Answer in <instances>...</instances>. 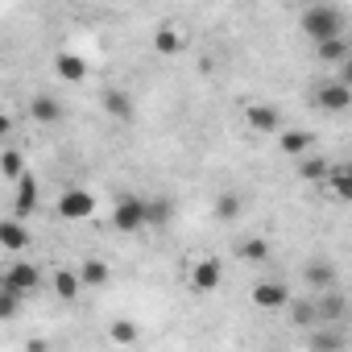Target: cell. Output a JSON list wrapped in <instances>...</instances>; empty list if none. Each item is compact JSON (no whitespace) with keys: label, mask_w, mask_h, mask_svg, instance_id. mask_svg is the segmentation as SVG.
<instances>
[{"label":"cell","mask_w":352,"mask_h":352,"mask_svg":"<svg viewBox=\"0 0 352 352\" xmlns=\"http://www.w3.org/2000/svg\"><path fill=\"white\" fill-rule=\"evenodd\" d=\"M298 30L319 46V42H327V38H340V34H344V13H340V9H331V5H311V9H302Z\"/></svg>","instance_id":"obj_1"},{"label":"cell","mask_w":352,"mask_h":352,"mask_svg":"<svg viewBox=\"0 0 352 352\" xmlns=\"http://www.w3.org/2000/svg\"><path fill=\"white\" fill-rule=\"evenodd\" d=\"M112 228L116 232H141V228H149V199L120 195L116 208H112Z\"/></svg>","instance_id":"obj_2"},{"label":"cell","mask_w":352,"mask_h":352,"mask_svg":"<svg viewBox=\"0 0 352 352\" xmlns=\"http://www.w3.org/2000/svg\"><path fill=\"white\" fill-rule=\"evenodd\" d=\"M96 195L87 191V187H67L63 195H58V216L63 220H71V224H79V220H91L96 216Z\"/></svg>","instance_id":"obj_3"},{"label":"cell","mask_w":352,"mask_h":352,"mask_svg":"<svg viewBox=\"0 0 352 352\" xmlns=\"http://www.w3.org/2000/svg\"><path fill=\"white\" fill-rule=\"evenodd\" d=\"M42 270L34 265V261H13L5 274H0V286H9V290H17L21 298H30L34 290H42Z\"/></svg>","instance_id":"obj_4"},{"label":"cell","mask_w":352,"mask_h":352,"mask_svg":"<svg viewBox=\"0 0 352 352\" xmlns=\"http://www.w3.org/2000/svg\"><path fill=\"white\" fill-rule=\"evenodd\" d=\"M315 108H319V112H331V116L348 112V108H352V87H348L344 79L319 83V87H315Z\"/></svg>","instance_id":"obj_5"},{"label":"cell","mask_w":352,"mask_h":352,"mask_svg":"<svg viewBox=\"0 0 352 352\" xmlns=\"http://www.w3.org/2000/svg\"><path fill=\"white\" fill-rule=\"evenodd\" d=\"M100 108H104L112 120H120V124H133V116H137V104H133V96H129L124 87H104V91H100Z\"/></svg>","instance_id":"obj_6"},{"label":"cell","mask_w":352,"mask_h":352,"mask_svg":"<svg viewBox=\"0 0 352 352\" xmlns=\"http://www.w3.org/2000/svg\"><path fill=\"white\" fill-rule=\"evenodd\" d=\"M220 282H224V265L216 257H204L191 265V290L195 294H212V290H220Z\"/></svg>","instance_id":"obj_7"},{"label":"cell","mask_w":352,"mask_h":352,"mask_svg":"<svg viewBox=\"0 0 352 352\" xmlns=\"http://www.w3.org/2000/svg\"><path fill=\"white\" fill-rule=\"evenodd\" d=\"M253 302H257L261 311H278V307H286V302H290V290H286V282L265 278V282H257V286H253Z\"/></svg>","instance_id":"obj_8"},{"label":"cell","mask_w":352,"mask_h":352,"mask_svg":"<svg viewBox=\"0 0 352 352\" xmlns=\"http://www.w3.org/2000/svg\"><path fill=\"white\" fill-rule=\"evenodd\" d=\"M245 124H249L253 133H278V129H282V112H278L274 104H249V108H245Z\"/></svg>","instance_id":"obj_9"},{"label":"cell","mask_w":352,"mask_h":352,"mask_svg":"<svg viewBox=\"0 0 352 352\" xmlns=\"http://www.w3.org/2000/svg\"><path fill=\"white\" fill-rule=\"evenodd\" d=\"M323 187H327V195H331V199L352 204V162L331 166V170H327V179H323Z\"/></svg>","instance_id":"obj_10"},{"label":"cell","mask_w":352,"mask_h":352,"mask_svg":"<svg viewBox=\"0 0 352 352\" xmlns=\"http://www.w3.org/2000/svg\"><path fill=\"white\" fill-rule=\"evenodd\" d=\"M336 282H340V274H336V265H331V261H311V265L302 270V286H307V290H315V294L331 290Z\"/></svg>","instance_id":"obj_11"},{"label":"cell","mask_w":352,"mask_h":352,"mask_svg":"<svg viewBox=\"0 0 352 352\" xmlns=\"http://www.w3.org/2000/svg\"><path fill=\"white\" fill-rule=\"evenodd\" d=\"M50 290H54L63 302H71V298H79V290H87V286H83L79 270H54V278H50Z\"/></svg>","instance_id":"obj_12"},{"label":"cell","mask_w":352,"mask_h":352,"mask_svg":"<svg viewBox=\"0 0 352 352\" xmlns=\"http://www.w3.org/2000/svg\"><path fill=\"white\" fill-rule=\"evenodd\" d=\"M30 120H38V124H58V120H63V104H58L54 96H34V100H30Z\"/></svg>","instance_id":"obj_13"},{"label":"cell","mask_w":352,"mask_h":352,"mask_svg":"<svg viewBox=\"0 0 352 352\" xmlns=\"http://www.w3.org/2000/svg\"><path fill=\"white\" fill-rule=\"evenodd\" d=\"M30 245V232L21 228V220H0V249L5 253H21Z\"/></svg>","instance_id":"obj_14"},{"label":"cell","mask_w":352,"mask_h":352,"mask_svg":"<svg viewBox=\"0 0 352 352\" xmlns=\"http://www.w3.org/2000/svg\"><path fill=\"white\" fill-rule=\"evenodd\" d=\"M183 46H187V42H183V34L174 30V25H157V30H153V50H157V54L174 58V54H183Z\"/></svg>","instance_id":"obj_15"},{"label":"cell","mask_w":352,"mask_h":352,"mask_svg":"<svg viewBox=\"0 0 352 352\" xmlns=\"http://www.w3.org/2000/svg\"><path fill=\"white\" fill-rule=\"evenodd\" d=\"M54 75H58L63 83H83V79H87V63H83L79 54H58V58H54Z\"/></svg>","instance_id":"obj_16"},{"label":"cell","mask_w":352,"mask_h":352,"mask_svg":"<svg viewBox=\"0 0 352 352\" xmlns=\"http://www.w3.org/2000/svg\"><path fill=\"white\" fill-rule=\"evenodd\" d=\"M79 278H83V286H87V290H100V286H108L112 270H108V261H100V257H87V261L79 265Z\"/></svg>","instance_id":"obj_17"},{"label":"cell","mask_w":352,"mask_h":352,"mask_svg":"<svg viewBox=\"0 0 352 352\" xmlns=\"http://www.w3.org/2000/svg\"><path fill=\"white\" fill-rule=\"evenodd\" d=\"M278 145H282L286 157H302V153H311V133H302V129H286V133L278 137Z\"/></svg>","instance_id":"obj_18"},{"label":"cell","mask_w":352,"mask_h":352,"mask_svg":"<svg viewBox=\"0 0 352 352\" xmlns=\"http://www.w3.org/2000/svg\"><path fill=\"white\" fill-rule=\"evenodd\" d=\"M38 199H42V195H38L34 174H25V179L17 183V204H13V208H17V216H30V212L38 208Z\"/></svg>","instance_id":"obj_19"},{"label":"cell","mask_w":352,"mask_h":352,"mask_svg":"<svg viewBox=\"0 0 352 352\" xmlns=\"http://www.w3.org/2000/svg\"><path fill=\"white\" fill-rule=\"evenodd\" d=\"M236 257H241V261H249V265H261V261L270 257V241H265V236H249V241H241Z\"/></svg>","instance_id":"obj_20"},{"label":"cell","mask_w":352,"mask_h":352,"mask_svg":"<svg viewBox=\"0 0 352 352\" xmlns=\"http://www.w3.org/2000/svg\"><path fill=\"white\" fill-rule=\"evenodd\" d=\"M0 174H5V183H21L25 179V157H21V149H5V157H0Z\"/></svg>","instance_id":"obj_21"},{"label":"cell","mask_w":352,"mask_h":352,"mask_svg":"<svg viewBox=\"0 0 352 352\" xmlns=\"http://www.w3.org/2000/svg\"><path fill=\"white\" fill-rule=\"evenodd\" d=\"M327 170H331V166H327L323 157H311V153L298 157V179H307V183H323V179H327Z\"/></svg>","instance_id":"obj_22"},{"label":"cell","mask_w":352,"mask_h":352,"mask_svg":"<svg viewBox=\"0 0 352 352\" xmlns=\"http://www.w3.org/2000/svg\"><path fill=\"white\" fill-rule=\"evenodd\" d=\"M315 54H319L323 63H348V42H344V34H340V38L319 42V46H315Z\"/></svg>","instance_id":"obj_23"},{"label":"cell","mask_w":352,"mask_h":352,"mask_svg":"<svg viewBox=\"0 0 352 352\" xmlns=\"http://www.w3.org/2000/svg\"><path fill=\"white\" fill-rule=\"evenodd\" d=\"M241 208H245L241 195H236V191H224V195L216 199V220H220V224H232V220L241 216Z\"/></svg>","instance_id":"obj_24"},{"label":"cell","mask_w":352,"mask_h":352,"mask_svg":"<svg viewBox=\"0 0 352 352\" xmlns=\"http://www.w3.org/2000/svg\"><path fill=\"white\" fill-rule=\"evenodd\" d=\"M290 315H294L298 327H311V323H319V302H311V298H294V302H290Z\"/></svg>","instance_id":"obj_25"},{"label":"cell","mask_w":352,"mask_h":352,"mask_svg":"<svg viewBox=\"0 0 352 352\" xmlns=\"http://www.w3.org/2000/svg\"><path fill=\"white\" fill-rule=\"evenodd\" d=\"M174 220V204L170 199H149V228H166Z\"/></svg>","instance_id":"obj_26"},{"label":"cell","mask_w":352,"mask_h":352,"mask_svg":"<svg viewBox=\"0 0 352 352\" xmlns=\"http://www.w3.org/2000/svg\"><path fill=\"white\" fill-rule=\"evenodd\" d=\"M344 315V298L336 294V286L331 290H323V298H319V319H340Z\"/></svg>","instance_id":"obj_27"},{"label":"cell","mask_w":352,"mask_h":352,"mask_svg":"<svg viewBox=\"0 0 352 352\" xmlns=\"http://www.w3.org/2000/svg\"><path fill=\"white\" fill-rule=\"evenodd\" d=\"M108 336H112V344H137V336H141V331H137V323H133V319H116Z\"/></svg>","instance_id":"obj_28"},{"label":"cell","mask_w":352,"mask_h":352,"mask_svg":"<svg viewBox=\"0 0 352 352\" xmlns=\"http://www.w3.org/2000/svg\"><path fill=\"white\" fill-rule=\"evenodd\" d=\"M17 307H21V294H17V290H9V286H0V319H13V315H17Z\"/></svg>","instance_id":"obj_29"},{"label":"cell","mask_w":352,"mask_h":352,"mask_svg":"<svg viewBox=\"0 0 352 352\" xmlns=\"http://www.w3.org/2000/svg\"><path fill=\"white\" fill-rule=\"evenodd\" d=\"M340 79H344V83H348V87H352V58H348V63H344V75H340Z\"/></svg>","instance_id":"obj_30"}]
</instances>
